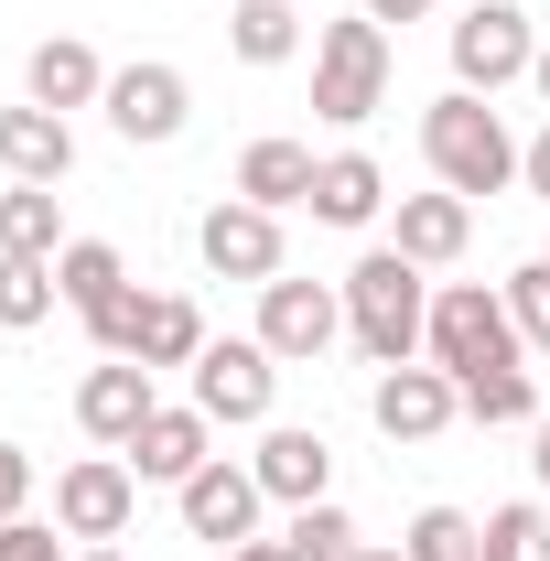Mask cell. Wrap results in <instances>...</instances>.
Returning a JSON list of instances; mask_svg holds the SVG:
<instances>
[{
  "label": "cell",
  "mask_w": 550,
  "mask_h": 561,
  "mask_svg": "<svg viewBox=\"0 0 550 561\" xmlns=\"http://www.w3.org/2000/svg\"><path fill=\"white\" fill-rule=\"evenodd\" d=\"M540 260H550V249H540Z\"/></svg>",
  "instance_id": "obj_41"
},
{
  "label": "cell",
  "mask_w": 550,
  "mask_h": 561,
  "mask_svg": "<svg viewBox=\"0 0 550 561\" xmlns=\"http://www.w3.org/2000/svg\"><path fill=\"white\" fill-rule=\"evenodd\" d=\"M518 184H529V195H550V130L529 140V151H518Z\"/></svg>",
  "instance_id": "obj_33"
},
{
  "label": "cell",
  "mask_w": 550,
  "mask_h": 561,
  "mask_svg": "<svg viewBox=\"0 0 550 561\" xmlns=\"http://www.w3.org/2000/svg\"><path fill=\"white\" fill-rule=\"evenodd\" d=\"M0 173H11V184H66L76 173L66 108H0Z\"/></svg>",
  "instance_id": "obj_17"
},
{
  "label": "cell",
  "mask_w": 550,
  "mask_h": 561,
  "mask_svg": "<svg viewBox=\"0 0 550 561\" xmlns=\"http://www.w3.org/2000/svg\"><path fill=\"white\" fill-rule=\"evenodd\" d=\"M518 151H529V140H507V119H496L485 98H465V87L421 108V162H432V184H443V195H465V206L518 184Z\"/></svg>",
  "instance_id": "obj_1"
},
{
  "label": "cell",
  "mask_w": 550,
  "mask_h": 561,
  "mask_svg": "<svg viewBox=\"0 0 550 561\" xmlns=\"http://www.w3.org/2000/svg\"><path fill=\"white\" fill-rule=\"evenodd\" d=\"M421 346H432V367L465 389V378H485V367H518V313H507V291H485V280H443Z\"/></svg>",
  "instance_id": "obj_3"
},
{
  "label": "cell",
  "mask_w": 550,
  "mask_h": 561,
  "mask_svg": "<svg viewBox=\"0 0 550 561\" xmlns=\"http://www.w3.org/2000/svg\"><path fill=\"white\" fill-rule=\"evenodd\" d=\"M540 66V33H529V11L518 0H475L465 22H454V87L465 98H496L507 76Z\"/></svg>",
  "instance_id": "obj_6"
},
{
  "label": "cell",
  "mask_w": 550,
  "mask_h": 561,
  "mask_svg": "<svg viewBox=\"0 0 550 561\" xmlns=\"http://www.w3.org/2000/svg\"><path fill=\"white\" fill-rule=\"evenodd\" d=\"M206 432H216V421L195 411V400H184V411L162 400V411L130 432V476H140V486H184L195 465H216V454H206Z\"/></svg>",
  "instance_id": "obj_16"
},
{
  "label": "cell",
  "mask_w": 550,
  "mask_h": 561,
  "mask_svg": "<svg viewBox=\"0 0 550 561\" xmlns=\"http://www.w3.org/2000/svg\"><path fill=\"white\" fill-rule=\"evenodd\" d=\"M130 507H140L130 454H87V465L55 476V529H66V540H119V529H130Z\"/></svg>",
  "instance_id": "obj_9"
},
{
  "label": "cell",
  "mask_w": 550,
  "mask_h": 561,
  "mask_svg": "<svg viewBox=\"0 0 550 561\" xmlns=\"http://www.w3.org/2000/svg\"><path fill=\"white\" fill-rule=\"evenodd\" d=\"M475 540H485V529L465 518V507H421L400 551H411V561H475Z\"/></svg>",
  "instance_id": "obj_28"
},
{
  "label": "cell",
  "mask_w": 550,
  "mask_h": 561,
  "mask_svg": "<svg viewBox=\"0 0 550 561\" xmlns=\"http://www.w3.org/2000/svg\"><path fill=\"white\" fill-rule=\"evenodd\" d=\"M151 411H162V400H151V367H140V356H108V367L76 378V421H87V443H108V454H130V432Z\"/></svg>",
  "instance_id": "obj_12"
},
{
  "label": "cell",
  "mask_w": 550,
  "mask_h": 561,
  "mask_svg": "<svg viewBox=\"0 0 550 561\" xmlns=\"http://www.w3.org/2000/svg\"><path fill=\"white\" fill-rule=\"evenodd\" d=\"M76 561H119V551H108V540H98V551H76Z\"/></svg>",
  "instance_id": "obj_39"
},
{
  "label": "cell",
  "mask_w": 550,
  "mask_h": 561,
  "mask_svg": "<svg viewBox=\"0 0 550 561\" xmlns=\"http://www.w3.org/2000/svg\"><path fill=\"white\" fill-rule=\"evenodd\" d=\"M87 335L108 356H140V367H195L206 356V313L184 291H119V302L87 313Z\"/></svg>",
  "instance_id": "obj_5"
},
{
  "label": "cell",
  "mask_w": 550,
  "mask_h": 561,
  "mask_svg": "<svg viewBox=\"0 0 550 561\" xmlns=\"http://www.w3.org/2000/svg\"><path fill=\"white\" fill-rule=\"evenodd\" d=\"M280 561H356V529H345V507H335V496L291 507V529H280Z\"/></svg>",
  "instance_id": "obj_25"
},
{
  "label": "cell",
  "mask_w": 550,
  "mask_h": 561,
  "mask_svg": "<svg viewBox=\"0 0 550 561\" xmlns=\"http://www.w3.org/2000/svg\"><path fill=\"white\" fill-rule=\"evenodd\" d=\"M227 561H280V540H238V551H227Z\"/></svg>",
  "instance_id": "obj_36"
},
{
  "label": "cell",
  "mask_w": 550,
  "mask_h": 561,
  "mask_svg": "<svg viewBox=\"0 0 550 561\" xmlns=\"http://www.w3.org/2000/svg\"><path fill=\"white\" fill-rule=\"evenodd\" d=\"M271 400H280V356L260 335H227V346L206 335V356H195V411L206 421H271Z\"/></svg>",
  "instance_id": "obj_7"
},
{
  "label": "cell",
  "mask_w": 550,
  "mask_h": 561,
  "mask_svg": "<svg viewBox=\"0 0 550 561\" xmlns=\"http://www.w3.org/2000/svg\"><path fill=\"white\" fill-rule=\"evenodd\" d=\"M465 238H475V206L465 195H400V260H421V271H443V260H465Z\"/></svg>",
  "instance_id": "obj_20"
},
{
  "label": "cell",
  "mask_w": 550,
  "mask_h": 561,
  "mask_svg": "<svg viewBox=\"0 0 550 561\" xmlns=\"http://www.w3.org/2000/svg\"><path fill=\"white\" fill-rule=\"evenodd\" d=\"M44 313H55V260H0V324L33 335Z\"/></svg>",
  "instance_id": "obj_26"
},
{
  "label": "cell",
  "mask_w": 550,
  "mask_h": 561,
  "mask_svg": "<svg viewBox=\"0 0 550 561\" xmlns=\"http://www.w3.org/2000/svg\"><path fill=\"white\" fill-rule=\"evenodd\" d=\"M367 421H378L389 443H432L443 421H465V389H454L443 367H378V389H367Z\"/></svg>",
  "instance_id": "obj_11"
},
{
  "label": "cell",
  "mask_w": 550,
  "mask_h": 561,
  "mask_svg": "<svg viewBox=\"0 0 550 561\" xmlns=\"http://www.w3.org/2000/svg\"><path fill=\"white\" fill-rule=\"evenodd\" d=\"M173 507H184V529H195V540H227V551H238V540L260 529V476L216 454V465H195V476L173 486Z\"/></svg>",
  "instance_id": "obj_13"
},
{
  "label": "cell",
  "mask_w": 550,
  "mask_h": 561,
  "mask_svg": "<svg viewBox=\"0 0 550 561\" xmlns=\"http://www.w3.org/2000/svg\"><path fill=\"white\" fill-rule=\"evenodd\" d=\"M195 249H206L216 280H280V216L249 206V195H227V206H206Z\"/></svg>",
  "instance_id": "obj_10"
},
{
  "label": "cell",
  "mask_w": 550,
  "mask_h": 561,
  "mask_svg": "<svg viewBox=\"0 0 550 561\" xmlns=\"http://www.w3.org/2000/svg\"><path fill=\"white\" fill-rule=\"evenodd\" d=\"M313 173H324V162H313V140H249V151H238V195H249V206H313Z\"/></svg>",
  "instance_id": "obj_19"
},
{
  "label": "cell",
  "mask_w": 550,
  "mask_h": 561,
  "mask_svg": "<svg viewBox=\"0 0 550 561\" xmlns=\"http://www.w3.org/2000/svg\"><path fill=\"white\" fill-rule=\"evenodd\" d=\"M22 87H33V108H98V98H108V66H98L76 33H44L33 66H22Z\"/></svg>",
  "instance_id": "obj_18"
},
{
  "label": "cell",
  "mask_w": 550,
  "mask_h": 561,
  "mask_svg": "<svg viewBox=\"0 0 550 561\" xmlns=\"http://www.w3.org/2000/svg\"><path fill=\"white\" fill-rule=\"evenodd\" d=\"M475 561H550V518L540 507H496L485 540H475Z\"/></svg>",
  "instance_id": "obj_29"
},
{
  "label": "cell",
  "mask_w": 550,
  "mask_h": 561,
  "mask_svg": "<svg viewBox=\"0 0 550 561\" xmlns=\"http://www.w3.org/2000/svg\"><path fill=\"white\" fill-rule=\"evenodd\" d=\"M0 260H66V206H55V184H11V195H0Z\"/></svg>",
  "instance_id": "obj_22"
},
{
  "label": "cell",
  "mask_w": 550,
  "mask_h": 561,
  "mask_svg": "<svg viewBox=\"0 0 550 561\" xmlns=\"http://www.w3.org/2000/svg\"><path fill=\"white\" fill-rule=\"evenodd\" d=\"M22 496H33V454H22V443H0V529L22 518Z\"/></svg>",
  "instance_id": "obj_31"
},
{
  "label": "cell",
  "mask_w": 550,
  "mask_h": 561,
  "mask_svg": "<svg viewBox=\"0 0 550 561\" xmlns=\"http://www.w3.org/2000/svg\"><path fill=\"white\" fill-rule=\"evenodd\" d=\"M389 98V22H324L313 33V119H335V130H356L367 108Z\"/></svg>",
  "instance_id": "obj_4"
},
{
  "label": "cell",
  "mask_w": 550,
  "mask_h": 561,
  "mask_svg": "<svg viewBox=\"0 0 550 561\" xmlns=\"http://www.w3.org/2000/svg\"><path fill=\"white\" fill-rule=\"evenodd\" d=\"M55 291H66L76 313H98V302H119V291H130V271H119V249H108V238H66Z\"/></svg>",
  "instance_id": "obj_24"
},
{
  "label": "cell",
  "mask_w": 550,
  "mask_h": 561,
  "mask_svg": "<svg viewBox=\"0 0 550 561\" xmlns=\"http://www.w3.org/2000/svg\"><path fill=\"white\" fill-rule=\"evenodd\" d=\"M465 411L475 421H540V389H529V367H485V378H465Z\"/></svg>",
  "instance_id": "obj_27"
},
{
  "label": "cell",
  "mask_w": 550,
  "mask_h": 561,
  "mask_svg": "<svg viewBox=\"0 0 550 561\" xmlns=\"http://www.w3.org/2000/svg\"><path fill=\"white\" fill-rule=\"evenodd\" d=\"M98 108H108L119 140H184V76L173 66H119Z\"/></svg>",
  "instance_id": "obj_15"
},
{
  "label": "cell",
  "mask_w": 550,
  "mask_h": 561,
  "mask_svg": "<svg viewBox=\"0 0 550 561\" xmlns=\"http://www.w3.org/2000/svg\"><path fill=\"white\" fill-rule=\"evenodd\" d=\"M345 335V291H324V280H260V346L280 356V367H313V356Z\"/></svg>",
  "instance_id": "obj_8"
},
{
  "label": "cell",
  "mask_w": 550,
  "mask_h": 561,
  "mask_svg": "<svg viewBox=\"0 0 550 561\" xmlns=\"http://www.w3.org/2000/svg\"><path fill=\"white\" fill-rule=\"evenodd\" d=\"M249 476H260V496H280V507H313V496L335 486V443L302 432V421H271L260 454H249Z\"/></svg>",
  "instance_id": "obj_14"
},
{
  "label": "cell",
  "mask_w": 550,
  "mask_h": 561,
  "mask_svg": "<svg viewBox=\"0 0 550 561\" xmlns=\"http://www.w3.org/2000/svg\"><path fill=\"white\" fill-rule=\"evenodd\" d=\"M356 561H411V551H367V540H356Z\"/></svg>",
  "instance_id": "obj_38"
},
{
  "label": "cell",
  "mask_w": 550,
  "mask_h": 561,
  "mask_svg": "<svg viewBox=\"0 0 550 561\" xmlns=\"http://www.w3.org/2000/svg\"><path fill=\"white\" fill-rule=\"evenodd\" d=\"M529 87H540V98H550V44H540V66H529Z\"/></svg>",
  "instance_id": "obj_37"
},
{
  "label": "cell",
  "mask_w": 550,
  "mask_h": 561,
  "mask_svg": "<svg viewBox=\"0 0 550 561\" xmlns=\"http://www.w3.org/2000/svg\"><path fill=\"white\" fill-rule=\"evenodd\" d=\"M389 206V173L367 162V151H324V173H313V216L324 227H378Z\"/></svg>",
  "instance_id": "obj_21"
},
{
  "label": "cell",
  "mask_w": 550,
  "mask_h": 561,
  "mask_svg": "<svg viewBox=\"0 0 550 561\" xmlns=\"http://www.w3.org/2000/svg\"><path fill=\"white\" fill-rule=\"evenodd\" d=\"M0 195H11V184H0Z\"/></svg>",
  "instance_id": "obj_40"
},
{
  "label": "cell",
  "mask_w": 550,
  "mask_h": 561,
  "mask_svg": "<svg viewBox=\"0 0 550 561\" xmlns=\"http://www.w3.org/2000/svg\"><path fill=\"white\" fill-rule=\"evenodd\" d=\"M507 313H518V346H540V356H550V260L507 271Z\"/></svg>",
  "instance_id": "obj_30"
},
{
  "label": "cell",
  "mask_w": 550,
  "mask_h": 561,
  "mask_svg": "<svg viewBox=\"0 0 550 561\" xmlns=\"http://www.w3.org/2000/svg\"><path fill=\"white\" fill-rule=\"evenodd\" d=\"M529 476L550 486V421H529Z\"/></svg>",
  "instance_id": "obj_35"
},
{
  "label": "cell",
  "mask_w": 550,
  "mask_h": 561,
  "mask_svg": "<svg viewBox=\"0 0 550 561\" xmlns=\"http://www.w3.org/2000/svg\"><path fill=\"white\" fill-rule=\"evenodd\" d=\"M345 324H356L367 367H411L421 335H432V280H421V260H400V249H367V260L345 271Z\"/></svg>",
  "instance_id": "obj_2"
},
{
  "label": "cell",
  "mask_w": 550,
  "mask_h": 561,
  "mask_svg": "<svg viewBox=\"0 0 550 561\" xmlns=\"http://www.w3.org/2000/svg\"><path fill=\"white\" fill-rule=\"evenodd\" d=\"M227 44H238V66H291L302 55V0H238Z\"/></svg>",
  "instance_id": "obj_23"
},
{
  "label": "cell",
  "mask_w": 550,
  "mask_h": 561,
  "mask_svg": "<svg viewBox=\"0 0 550 561\" xmlns=\"http://www.w3.org/2000/svg\"><path fill=\"white\" fill-rule=\"evenodd\" d=\"M0 561H66V540L33 529V518H11V529H0Z\"/></svg>",
  "instance_id": "obj_32"
},
{
  "label": "cell",
  "mask_w": 550,
  "mask_h": 561,
  "mask_svg": "<svg viewBox=\"0 0 550 561\" xmlns=\"http://www.w3.org/2000/svg\"><path fill=\"white\" fill-rule=\"evenodd\" d=\"M432 0H367V22H421Z\"/></svg>",
  "instance_id": "obj_34"
}]
</instances>
